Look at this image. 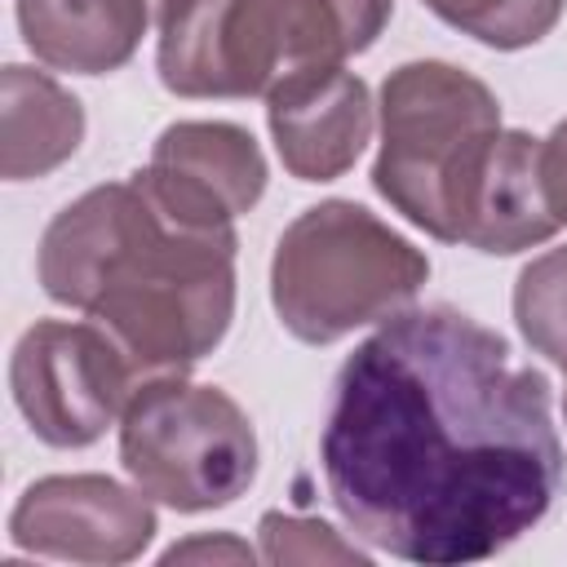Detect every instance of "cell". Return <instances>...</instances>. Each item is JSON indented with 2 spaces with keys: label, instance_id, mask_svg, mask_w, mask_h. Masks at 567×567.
Here are the masks:
<instances>
[{
  "label": "cell",
  "instance_id": "cell-1",
  "mask_svg": "<svg viewBox=\"0 0 567 567\" xmlns=\"http://www.w3.org/2000/svg\"><path fill=\"white\" fill-rule=\"evenodd\" d=\"M319 461L354 536L430 567L501 554L563 483L549 381L452 306L381 319L341 363Z\"/></svg>",
  "mask_w": 567,
  "mask_h": 567
},
{
  "label": "cell",
  "instance_id": "cell-2",
  "mask_svg": "<svg viewBox=\"0 0 567 567\" xmlns=\"http://www.w3.org/2000/svg\"><path fill=\"white\" fill-rule=\"evenodd\" d=\"M40 284L84 310L133 377H186L235 315V226L168 213L133 173L66 204L40 239Z\"/></svg>",
  "mask_w": 567,
  "mask_h": 567
},
{
  "label": "cell",
  "instance_id": "cell-3",
  "mask_svg": "<svg viewBox=\"0 0 567 567\" xmlns=\"http://www.w3.org/2000/svg\"><path fill=\"white\" fill-rule=\"evenodd\" d=\"M501 133L496 93L452 62H403L381 84V151L372 186L412 226L461 239L474 177Z\"/></svg>",
  "mask_w": 567,
  "mask_h": 567
},
{
  "label": "cell",
  "instance_id": "cell-4",
  "mask_svg": "<svg viewBox=\"0 0 567 567\" xmlns=\"http://www.w3.org/2000/svg\"><path fill=\"white\" fill-rule=\"evenodd\" d=\"M363 53L337 0H173L159 80L177 97H270L279 84Z\"/></svg>",
  "mask_w": 567,
  "mask_h": 567
},
{
  "label": "cell",
  "instance_id": "cell-5",
  "mask_svg": "<svg viewBox=\"0 0 567 567\" xmlns=\"http://www.w3.org/2000/svg\"><path fill=\"white\" fill-rule=\"evenodd\" d=\"M425 279V252L377 213L354 199H323L279 235L270 301L297 341L328 346L363 323L408 310Z\"/></svg>",
  "mask_w": 567,
  "mask_h": 567
},
{
  "label": "cell",
  "instance_id": "cell-6",
  "mask_svg": "<svg viewBox=\"0 0 567 567\" xmlns=\"http://www.w3.org/2000/svg\"><path fill=\"white\" fill-rule=\"evenodd\" d=\"M120 461L151 501L204 514L248 492L257 434L226 390L159 377L137 385L120 416Z\"/></svg>",
  "mask_w": 567,
  "mask_h": 567
},
{
  "label": "cell",
  "instance_id": "cell-7",
  "mask_svg": "<svg viewBox=\"0 0 567 567\" xmlns=\"http://www.w3.org/2000/svg\"><path fill=\"white\" fill-rule=\"evenodd\" d=\"M9 385L35 439L49 447H89L124 416L142 381L93 319H40L13 346Z\"/></svg>",
  "mask_w": 567,
  "mask_h": 567
},
{
  "label": "cell",
  "instance_id": "cell-8",
  "mask_svg": "<svg viewBox=\"0 0 567 567\" xmlns=\"http://www.w3.org/2000/svg\"><path fill=\"white\" fill-rule=\"evenodd\" d=\"M13 545L66 563H128L155 536L146 492L106 474H49L31 483L9 514Z\"/></svg>",
  "mask_w": 567,
  "mask_h": 567
},
{
  "label": "cell",
  "instance_id": "cell-9",
  "mask_svg": "<svg viewBox=\"0 0 567 567\" xmlns=\"http://www.w3.org/2000/svg\"><path fill=\"white\" fill-rule=\"evenodd\" d=\"M142 186L182 221L230 226L266 190V155L248 128L226 120H182L155 137Z\"/></svg>",
  "mask_w": 567,
  "mask_h": 567
},
{
  "label": "cell",
  "instance_id": "cell-10",
  "mask_svg": "<svg viewBox=\"0 0 567 567\" xmlns=\"http://www.w3.org/2000/svg\"><path fill=\"white\" fill-rule=\"evenodd\" d=\"M266 120L284 168L301 182L341 177L368 146V84L346 66L306 71L266 97Z\"/></svg>",
  "mask_w": 567,
  "mask_h": 567
},
{
  "label": "cell",
  "instance_id": "cell-11",
  "mask_svg": "<svg viewBox=\"0 0 567 567\" xmlns=\"http://www.w3.org/2000/svg\"><path fill=\"white\" fill-rule=\"evenodd\" d=\"M558 226L563 221L554 217L540 177V137L523 128H501L483 159V173L470 186L456 244L509 257L532 244H545Z\"/></svg>",
  "mask_w": 567,
  "mask_h": 567
},
{
  "label": "cell",
  "instance_id": "cell-12",
  "mask_svg": "<svg viewBox=\"0 0 567 567\" xmlns=\"http://www.w3.org/2000/svg\"><path fill=\"white\" fill-rule=\"evenodd\" d=\"M151 22H159V0H18L27 49L75 75L120 71Z\"/></svg>",
  "mask_w": 567,
  "mask_h": 567
},
{
  "label": "cell",
  "instance_id": "cell-13",
  "mask_svg": "<svg viewBox=\"0 0 567 567\" xmlns=\"http://www.w3.org/2000/svg\"><path fill=\"white\" fill-rule=\"evenodd\" d=\"M80 137V102L53 75L9 62L0 75V173L9 182L44 177L75 155Z\"/></svg>",
  "mask_w": 567,
  "mask_h": 567
},
{
  "label": "cell",
  "instance_id": "cell-14",
  "mask_svg": "<svg viewBox=\"0 0 567 567\" xmlns=\"http://www.w3.org/2000/svg\"><path fill=\"white\" fill-rule=\"evenodd\" d=\"M514 319L536 354L567 372V248L527 261L514 284Z\"/></svg>",
  "mask_w": 567,
  "mask_h": 567
},
{
  "label": "cell",
  "instance_id": "cell-15",
  "mask_svg": "<svg viewBox=\"0 0 567 567\" xmlns=\"http://www.w3.org/2000/svg\"><path fill=\"white\" fill-rule=\"evenodd\" d=\"M447 27L492 49H527L554 31L567 0H425Z\"/></svg>",
  "mask_w": 567,
  "mask_h": 567
},
{
  "label": "cell",
  "instance_id": "cell-16",
  "mask_svg": "<svg viewBox=\"0 0 567 567\" xmlns=\"http://www.w3.org/2000/svg\"><path fill=\"white\" fill-rule=\"evenodd\" d=\"M261 554L270 563H319V558L363 563V554L354 545H341L332 536V527H323L315 518H292V514H266L261 518Z\"/></svg>",
  "mask_w": 567,
  "mask_h": 567
},
{
  "label": "cell",
  "instance_id": "cell-17",
  "mask_svg": "<svg viewBox=\"0 0 567 567\" xmlns=\"http://www.w3.org/2000/svg\"><path fill=\"white\" fill-rule=\"evenodd\" d=\"M540 177H545L554 217L567 226V120L554 124V133L540 142Z\"/></svg>",
  "mask_w": 567,
  "mask_h": 567
},
{
  "label": "cell",
  "instance_id": "cell-18",
  "mask_svg": "<svg viewBox=\"0 0 567 567\" xmlns=\"http://www.w3.org/2000/svg\"><path fill=\"white\" fill-rule=\"evenodd\" d=\"M177 558H235V563H252V549L239 545V540H208V536H199V540L173 545L164 554V563H177Z\"/></svg>",
  "mask_w": 567,
  "mask_h": 567
},
{
  "label": "cell",
  "instance_id": "cell-19",
  "mask_svg": "<svg viewBox=\"0 0 567 567\" xmlns=\"http://www.w3.org/2000/svg\"><path fill=\"white\" fill-rule=\"evenodd\" d=\"M168 9H173V0H159V18H164V13H168Z\"/></svg>",
  "mask_w": 567,
  "mask_h": 567
},
{
  "label": "cell",
  "instance_id": "cell-20",
  "mask_svg": "<svg viewBox=\"0 0 567 567\" xmlns=\"http://www.w3.org/2000/svg\"><path fill=\"white\" fill-rule=\"evenodd\" d=\"M563 416H567V394H563Z\"/></svg>",
  "mask_w": 567,
  "mask_h": 567
}]
</instances>
